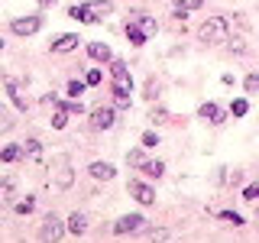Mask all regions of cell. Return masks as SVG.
I'll use <instances>...</instances> for the list:
<instances>
[{"instance_id": "cell-1", "label": "cell", "mask_w": 259, "mask_h": 243, "mask_svg": "<svg viewBox=\"0 0 259 243\" xmlns=\"http://www.w3.org/2000/svg\"><path fill=\"white\" fill-rule=\"evenodd\" d=\"M198 39L207 46H221V43H230V23L224 16H210V20L201 23L198 29Z\"/></svg>"}, {"instance_id": "cell-2", "label": "cell", "mask_w": 259, "mask_h": 243, "mask_svg": "<svg viewBox=\"0 0 259 243\" xmlns=\"http://www.w3.org/2000/svg\"><path fill=\"white\" fill-rule=\"evenodd\" d=\"M113 13V4L110 0H91V4H75L68 10L71 20H81V23H97V20H104V16H110Z\"/></svg>"}, {"instance_id": "cell-3", "label": "cell", "mask_w": 259, "mask_h": 243, "mask_svg": "<svg viewBox=\"0 0 259 243\" xmlns=\"http://www.w3.org/2000/svg\"><path fill=\"white\" fill-rule=\"evenodd\" d=\"M110 75H113V97H130V91H133V78H130L126 62L113 59L110 62Z\"/></svg>"}, {"instance_id": "cell-4", "label": "cell", "mask_w": 259, "mask_h": 243, "mask_svg": "<svg viewBox=\"0 0 259 243\" xmlns=\"http://www.w3.org/2000/svg\"><path fill=\"white\" fill-rule=\"evenodd\" d=\"M143 224H146L143 214H123L117 224H113V233H117V237H123V233H136V230H143Z\"/></svg>"}, {"instance_id": "cell-5", "label": "cell", "mask_w": 259, "mask_h": 243, "mask_svg": "<svg viewBox=\"0 0 259 243\" xmlns=\"http://www.w3.org/2000/svg\"><path fill=\"white\" fill-rule=\"evenodd\" d=\"M65 230H68V227H65L55 214H49L46 221H42V230H39V237H42V240H62Z\"/></svg>"}, {"instance_id": "cell-6", "label": "cell", "mask_w": 259, "mask_h": 243, "mask_svg": "<svg viewBox=\"0 0 259 243\" xmlns=\"http://www.w3.org/2000/svg\"><path fill=\"white\" fill-rule=\"evenodd\" d=\"M39 26H42V20L39 16H23V20H13V32L16 36H32V32H39Z\"/></svg>"}, {"instance_id": "cell-7", "label": "cell", "mask_w": 259, "mask_h": 243, "mask_svg": "<svg viewBox=\"0 0 259 243\" xmlns=\"http://www.w3.org/2000/svg\"><path fill=\"white\" fill-rule=\"evenodd\" d=\"M126 188H130V194H133L140 205H156V191H152L149 185H143V182H130Z\"/></svg>"}, {"instance_id": "cell-8", "label": "cell", "mask_w": 259, "mask_h": 243, "mask_svg": "<svg viewBox=\"0 0 259 243\" xmlns=\"http://www.w3.org/2000/svg\"><path fill=\"white\" fill-rule=\"evenodd\" d=\"M91 124H94L97 130H110L113 124H117V113H113V107H97V110L91 113Z\"/></svg>"}, {"instance_id": "cell-9", "label": "cell", "mask_w": 259, "mask_h": 243, "mask_svg": "<svg viewBox=\"0 0 259 243\" xmlns=\"http://www.w3.org/2000/svg\"><path fill=\"white\" fill-rule=\"evenodd\" d=\"M78 43H81V39H78V32H62V36L52 43V52H59V55H65V52H75Z\"/></svg>"}, {"instance_id": "cell-10", "label": "cell", "mask_w": 259, "mask_h": 243, "mask_svg": "<svg viewBox=\"0 0 259 243\" xmlns=\"http://www.w3.org/2000/svg\"><path fill=\"white\" fill-rule=\"evenodd\" d=\"M88 55L94 62H113V52H110L107 43H88Z\"/></svg>"}, {"instance_id": "cell-11", "label": "cell", "mask_w": 259, "mask_h": 243, "mask_svg": "<svg viewBox=\"0 0 259 243\" xmlns=\"http://www.w3.org/2000/svg\"><path fill=\"white\" fill-rule=\"evenodd\" d=\"M198 117L201 120H207V124H224V110L217 107V104H201V110H198Z\"/></svg>"}, {"instance_id": "cell-12", "label": "cell", "mask_w": 259, "mask_h": 243, "mask_svg": "<svg viewBox=\"0 0 259 243\" xmlns=\"http://www.w3.org/2000/svg\"><path fill=\"white\" fill-rule=\"evenodd\" d=\"M94 178H104V182H110L113 175H117V169L110 166V162H91V169H88Z\"/></svg>"}, {"instance_id": "cell-13", "label": "cell", "mask_w": 259, "mask_h": 243, "mask_svg": "<svg viewBox=\"0 0 259 243\" xmlns=\"http://www.w3.org/2000/svg\"><path fill=\"white\" fill-rule=\"evenodd\" d=\"M146 36H149V32H146L140 23H126V39H130L133 46H143V43H146Z\"/></svg>"}, {"instance_id": "cell-14", "label": "cell", "mask_w": 259, "mask_h": 243, "mask_svg": "<svg viewBox=\"0 0 259 243\" xmlns=\"http://www.w3.org/2000/svg\"><path fill=\"white\" fill-rule=\"evenodd\" d=\"M84 230H88V217H84V214H78V211H75V214L68 217V233H75V237H81Z\"/></svg>"}, {"instance_id": "cell-15", "label": "cell", "mask_w": 259, "mask_h": 243, "mask_svg": "<svg viewBox=\"0 0 259 243\" xmlns=\"http://www.w3.org/2000/svg\"><path fill=\"white\" fill-rule=\"evenodd\" d=\"M7 91H10V97H13V107L16 110H26V101H23V94H20V88H16L13 78H7Z\"/></svg>"}, {"instance_id": "cell-16", "label": "cell", "mask_w": 259, "mask_h": 243, "mask_svg": "<svg viewBox=\"0 0 259 243\" xmlns=\"http://www.w3.org/2000/svg\"><path fill=\"white\" fill-rule=\"evenodd\" d=\"M0 159H4V162L23 159V146H4V149H0Z\"/></svg>"}, {"instance_id": "cell-17", "label": "cell", "mask_w": 259, "mask_h": 243, "mask_svg": "<svg viewBox=\"0 0 259 243\" xmlns=\"http://www.w3.org/2000/svg\"><path fill=\"white\" fill-rule=\"evenodd\" d=\"M13 211H16V214H32V211H36V198H29V194H26L23 201H16V205H13Z\"/></svg>"}, {"instance_id": "cell-18", "label": "cell", "mask_w": 259, "mask_h": 243, "mask_svg": "<svg viewBox=\"0 0 259 243\" xmlns=\"http://www.w3.org/2000/svg\"><path fill=\"white\" fill-rule=\"evenodd\" d=\"M140 169H143V172H146V175H149V178H159L162 172H165V166H162V162H159V159H156V162H143V166H140Z\"/></svg>"}, {"instance_id": "cell-19", "label": "cell", "mask_w": 259, "mask_h": 243, "mask_svg": "<svg viewBox=\"0 0 259 243\" xmlns=\"http://www.w3.org/2000/svg\"><path fill=\"white\" fill-rule=\"evenodd\" d=\"M65 124H68V107L59 104V110H55V117H52V127L55 130H65Z\"/></svg>"}, {"instance_id": "cell-20", "label": "cell", "mask_w": 259, "mask_h": 243, "mask_svg": "<svg viewBox=\"0 0 259 243\" xmlns=\"http://www.w3.org/2000/svg\"><path fill=\"white\" fill-rule=\"evenodd\" d=\"M55 182H59V188H68V185H71V169H68V162H62V169H59V175H55Z\"/></svg>"}, {"instance_id": "cell-21", "label": "cell", "mask_w": 259, "mask_h": 243, "mask_svg": "<svg viewBox=\"0 0 259 243\" xmlns=\"http://www.w3.org/2000/svg\"><path fill=\"white\" fill-rule=\"evenodd\" d=\"M13 188H16V178L10 175L4 185H0V201H13Z\"/></svg>"}, {"instance_id": "cell-22", "label": "cell", "mask_w": 259, "mask_h": 243, "mask_svg": "<svg viewBox=\"0 0 259 243\" xmlns=\"http://www.w3.org/2000/svg\"><path fill=\"white\" fill-rule=\"evenodd\" d=\"M39 152H42V143L39 140H29V143H23V156H29V159H36Z\"/></svg>"}, {"instance_id": "cell-23", "label": "cell", "mask_w": 259, "mask_h": 243, "mask_svg": "<svg viewBox=\"0 0 259 243\" xmlns=\"http://www.w3.org/2000/svg\"><path fill=\"white\" fill-rule=\"evenodd\" d=\"M243 88H246V94H259V71H253V75H246V81H243Z\"/></svg>"}, {"instance_id": "cell-24", "label": "cell", "mask_w": 259, "mask_h": 243, "mask_svg": "<svg viewBox=\"0 0 259 243\" xmlns=\"http://www.w3.org/2000/svg\"><path fill=\"white\" fill-rule=\"evenodd\" d=\"M84 88H88V81H78V78L68 81V94L71 97H81V94H84Z\"/></svg>"}, {"instance_id": "cell-25", "label": "cell", "mask_w": 259, "mask_h": 243, "mask_svg": "<svg viewBox=\"0 0 259 243\" xmlns=\"http://www.w3.org/2000/svg\"><path fill=\"white\" fill-rule=\"evenodd\" d=\"M246 110H249V104L243 101V97H237V101L230 104V113H233V117H243V113H246Z\"/></svg>"}, {"instance_id": "cell-26", "label": "cell", "mask_w": 259, "mask_h": 243, "mask_svg": "<svg viewBox=\"0 0 259 243\" xmlns=\"http://www.w3.org/2000/svg\"><path fill=\"white\" fill-rule=\"evenodd\" d=\"M256 198H259V182H249L243 188V201H256Z\"/></svg>"}, {"instance_id": "cell-27", "label": "cell", "mask_w": 259, "mask_h": 243, "mask_svg": "<svg viewBox=\"0 0 259 243\" xmlns=\"http://www.w3.org/2000/svg\"><path fill=\"white\" fill-rule=\"evenodd\" d=\"M126 162H130V166H136V169H140L143 162H146V159H143V149H130V152H126Z\"/></svg>"}, {"instance_id": "cell-28", "label": "cell", "mask_w": 259, "mask_h": 243, "mask_svg": "<svg viewBox=\"0 0 259 243\" xmlns=\"http://www.w3.org/2000/svg\"><path fill=\"white\" fill-rule=\"evenodd\" d=\"M221 217H224L227 224H233V227H240V224H243V217L237 214V211H221Z\"/></svg>"}, {"instance_id": "cell-29", "label": "cell", "mask_w": 259, "mask_h": 243, "mask_svg": "<svg viewBox=\"0 0 259 243\" xmlns=\"http://www.w3.org/2000/svg\"><path fill=\"white\" fill-rule=\"evenodd\" d=\"M143 146H146V149H156V146H159V133H152V130L143 133Z\"/></svg>"}, {"instance_id": "cell-30", "label": "cell", "mask_w": 259, "mask_h": 243, "mask_svg": "<svg viewBox=\"0 0 259 243\" xmlns=\"http://www.w3.org/2000/svg\"><path fill=\"white\" fill-rule=\"evenodd\" d=\"M84 81H88V85H101V81H104L101 68H91V71H88V75H84Z\"/></svg>"}, {"instance_id": "cell-31", "label": "cell", "mask_w": 259, "mask_h": 243, "mask_svg": "<svg viewBox=\"0 0 259 243\" xmlns=\"http://www.w3.org/2000/svg\"><path fill=\"white\" fill-rule=\"evenodd\" d=\"M149 120H152V124L159 127V124H165V120H168V113H165V110L159 107V110H152V113H149Z\"/></svg>"}, {"instance_id": "cell-32", "label": "cell", "mask_w": 259, "mask_h": 243, "mask_svg": "<svg viewBox=\"0 0 259 243\" xmlns=\"http://www.w3.org/2000/svg\"><path fill=\"white\" fill-rule=\"evenodd\" d=\"M149 237H152V240H172L175 233H172V230H149Z\"/></svg>"}, {"instance_id": "cell-33", "label": "cell", "mask_w": 259, "mask_h": 243, "mask_svg": "<svg viewBox=\"0 0 259 243\" xmlns=\"http://www.w3.org/2000/svg\"><path fill=\"white\" fill-rule=\"evenodd\" d=\"M0 130H10V120H7V110L0 107Z\"/></svg>"}, {"instance_id": "cell-34", "label": "cell", "mask_w": 259, "mask_h": 243, "mask_svg": "<svg viewBox=\"0 0 259 243\" xmlns=\"http://www.w3.org/2000/svg\"><path fill=\"white\" fill-rule=\"evenodd\" d=\"M182 4H185V7H188V10H198V7H201V4H204V0H182Z\"/></svg>"}, {"instance_id": "cell-35", "label": "cell", "mask_w": 259, "mask_h": 243, "mask_svg": "<svg viewBox=\"0 0 259 243\" xmlns=\"http://www.w3.org/2000/svg\"><path fill=\"white\" fill-rule=\"evenodd\" d=\"M0 52H4V39H0Z\"/></svg>"}, {"instance_id": "cell-36", "label": "cell", "mask_w": 259, "mask_h": 243, "mask_svg": "<svg viewBox=\"0 0 259 243\" xmlns=\"http://www.w3.org/2000/svg\"><path fill=\"white\" fill-rule=\"evenodd\" d=\"M39 4H52V0H39Z\"/></svg>"}, {"instance_id": "cell-37", "label": "cell", "mask_w": 259, "mask_h": 243, "mask_svg": "<svg viewBox=\"0 0 259 243\" xmlns=\"http://www.w3.org/2000/svg\"><path fill=\"white\" fill-rule=\"evenodd\" d=\"M256 221H259V208H256Z\"/></svg>"}]
</instances>
